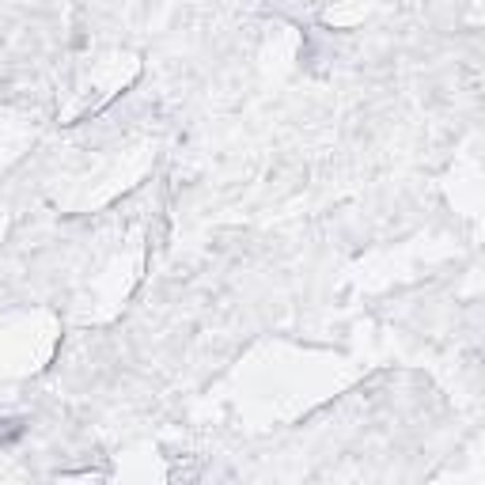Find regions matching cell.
Wrapping results in <instances>:
<instances>
[{
  "label": "cell",
  "instance_id": "obj_1",
  "mask_svg": "<svg viewBox=\"0 0 485 485\" xmlns=\"http://www.w3.org/2000/svg\"><path fill=\"white\" fill-rule=\"evenodd\" d=\"M27 429V421H0V447L12 444V440H19Z\"/></svg>",
  "mask_w": 485,
  "mask_h": 485
}]
</instances>
